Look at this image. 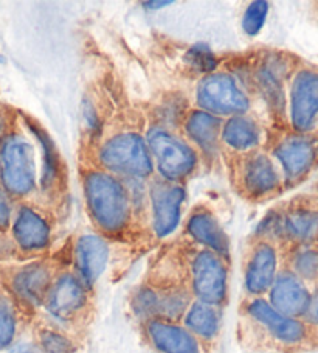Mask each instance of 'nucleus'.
<instances>
[{
  "label": "nucleus",
  "mask_w": 318,
  "mask_h": 353,
  "mask_svg": "<svg viewBox=\"0 0 318 353\" xmlns=\"http://www.w3.org/2000/svg\"><path fill=\"white\" fill-rule=\"evenodd\" d=\"M87 210L96 228L109 235L121 234L132 216V201L120 178L104 170H92L83 178Z\"/></svg>",
  "instance_id": "f257e3e1"
},
{
  "label": "nucleus",
  "mask_w": 318,
  "mask_h": 353,
  "mask_svg": "<svg viewBox=\"0 0 318 353\" xmlns=\"http://www.w3.org/2000/svg\"><path fill=\"white\" fill-rule=\"evenodd\" d=\"M104 172L127 181L149 178L154 162L148 143L138 132H118L101 145L98 153Z\"/></svg>",
  "instance_id": "f03ea898"
},
{
  "label": "nucleus",
  "mask_w": 318,
  "mask_h": 353,
  "mask_svg": "<svg viewBox=\"0 0 318 353\" xmlns=\"http://www.w3.org/2000/svg\"><path fill=\"white\" fill-rule=\"evenodd\" d=\"M146 143L163 181L180 184L198 168V151L165 126L151 128Z\"/></svg>",
  "instance_id": "7ed1b4c3"
},
{
  "label": "nucleus",
  "mask_w": 318,
  "mask_h": 353,
  "mask_svg": "<svg viewBox=\"0 0 318 353\" xmlns=\"http://www.w3.org/2000/svg\"><path fill=\"white\" fill-rule=\"evenodd\" d=\"M0 182L5 192L17 198L36 187L34 148L21 134H11L0 145Z\"/></svg>",
  "instance_id": "20e7f679"
},
{
  "label": "nucleus",
  "mask_w": 318,
  "mask_h": 353,
  "mask_svg": "<svg viewBox=\"0 0 318 353\" xmlns=\"http://www.w3.org/2000/svg\"><path fill=\"white\" fill-rule=\"evenodd\" d=\"M198 105L216 117H236L244 115L250 108V99L240 83L230 74H210L202 78L195 89Z\"/></svg>",
  "instance_id": "39448f33"
},
{
  "label": "nucleus",
  "mask_w": 318,
  "mask_h": 353,
  "mask_svg": "<svg viewBox=\"0 0 318 353\" xmlns=\"http://www.w3.org/2000/svg\"><path fill=\"white\" fill-rule=\"evenodd\" d=\"M191 293L199 302L221 307L229 294V270L222 257L211 251H199L191 260Z\"/></svg>",
  "instance_id": "423d86ee"
},
{
  "label": "nucleus",
  "mask_w": 318,
  "mask_h": 353,
  "mask_svg": "<svg viewBox=\"0 0 318 353\" xmlns=\"http://www.w3.org/2000/svg\"><path fill=\"white\" fill-rule=\"evenodd\" d=\"M246 310L248 318L279 344L297 347L304 344L309 338L308 324H304L299 319L281 314L266 299L255 297L247 303Z\"/></svg>",
  "instance_id": "0eeeda50"
},
{
  "label": "nucleus",
  "mask_w": 318,
  "mask_h": 353,
  "mask_svg": "<svg viewBox=\"0 0 318 353\" xmlns=\"http://www.w3.org/2000/svg\"><path fill=\"white\" fill-rule=\"evenodd\" d=\"M187 192L182 184L163 179L154 181L149 188L151 220L158 239H165L174 232L180 223L182 204Z\"/></svg>",
  "instance_id": "6e6552de"
},
{
  "label": "nucleus",
  "mask_w": 318,
  "mask_h": 353,
  "mask_svg": "<svg viewBox=\"0 0 318 353\" xmlns=\"http://www.w3.org/2000/svg\"><path fill=\"white\" fill-rule=\"evenodd\" d=\"M87 302V288L76 277V274L63 272L53 279L44 307L56 321L72 322L84 313Z\"/></svg>",
  "instance_id": "1a4fd4ad"
},
{
  "label": "nucleus",
  "mask_w": 318,
  "mask_h": 353,
  "mask_svg": "<svg viewBox=\"0 0 318 353\" xmlns=\"http://www.w3.org/2000/svg\"><path fill=\"white\" fill-rule=\"evenodd\" d=\"M286 179L297 182L303 179L318 159L317 140L308 134H289L279 140L273 150Z\"/></svg>",
  "instance_id": "9d476101"
},
{
  "label": "nucleus",
  "mask_w": 318,
  "mask_h": 353,
  "mask_svg": "<svg viewBox=\"0 0 318 353\" xmlns=\"http://www.w3.org/2000/svg\"><path fill=\"white\" fill-rule=\"evenodd\" d=\"M318 119V72L299 70L290 88V123L298 134H308Z\"/></svg>",
  "instance_id": "9b49d317"
},
{
  "label": "nucleus",
  "mask_w": 318,
  "mask_h": 353,
  "mask_svg": "<svg viewBox=\"0 0 318 353\" xmlns=\"http://www.w3.org/2000/svg\"><path fill=\"white\" fill-rule=\"evenodd\" d=\"M237 182L246 196L261 199L279 188L281 179L273 161L264 153H247L237 168Z\"/></svg>",
  "instance_id": "f8f14e48"
},
{
  "label": "nucleus",
  "mask_w": 318,
  "mask_h": 353,
  "mask_svg": "<svg viewBox=\"0 0 318 353\" xmlns=\"http://www.w3.org/2000/svg\"><path fill=\"white\" fill-rule=\"evenodd\" d=\"M278 274V252L268 240L256 241L248 254L246 271H244V287L253 297H259L271 290Z\"/></svg>",
  "instance_id": "ddd939ff"
},
{
  "label": "nucleus",
  "mask_w": 318,
  "mask_h": 353,
  "mask_svg": "<svg viewBox=\"0 0 318 353\" xmlns=\"http://www.w3.org/2000/svg\"><path fill=\"white\" fill-rule=\"evenodd\" d=\"M271 301L268 303L289 318H301L309 307L310 293L306 283L292 271L286 270L277 274L271 290H268Z\"/></svg>",
  "instance_id": "4468645a"
},
{
  "label": "nucleus",
  "mask_w": 318,
  "mask_h": 353,
  "mask_svg": "<svg viewBox=\"0 0 318 353\" xmlns=\"http://www.w3.org/2000/svg\"><path fill=\"white\" fill-rule=\"evenodd\" d=\"M109 260V246L100 235H81L75 246L76 277L85 288H92L106 270Z\"/></svg>",
  "instance_id": "2eb2a0df"
},
{
  "label": "nucleus",
  "mask_w": 318,
  "mask_h": 353,
  "mask_svg": "<svg viewBox=\"0 0 318 353\" xmlns=\"http://www.w3.org/2000/svg\"><path fill=\"white\" fill-rule=\"evenodd\" d=\"M13 236L22 251H44L50 245V224L33 207L21 205L13 223Z\"/></svg>",
  "instance_id": "dca6fc26"
},
{
  "label": "nucleus",
  "mask_w": 318,
  "mask_h": 353,
  "mask_svg": "<svg viewBox=\"0 0 318 353\" xmlns=\"http://www.w3.org/2000/svg\"><path fill=\"white\" fill-rule=\"evenodd\" d=\"M53 282L50 266L44 261H36L21 268L13 279L11 288L19 299L30 307L44 305L45 296Z\"/></svg>",
  "instance_id": "f3484780"
},
{
  "label": "nucleus",
  "mask_w": 318,
  "mask_h": 353,
  "mask_svg": "<svg viewBox=\"0 0 318 353\" xmlns=\"http://www.w3.org/2000/svg\"><path fill=\"white\" fill-rule=\"evenodd\" d=\"M146 333L160 353H200L198 338L176 322L146 321Z\"/></svg>",
  "instance_id": "a211bd4d"
},
{
  "label": "nucleus",
  "mask_w": 318,
  "mask_h": 353,
  "mask_svg": "<svg viewBox=\"0 0 318 353\" xmlns=\"http://www.w3.org/2000/svg\"><path fill=\"white\" fill-rule=\"evenodd\" d=\"M187 232L206 251L215 252L224 260H229L230 240L210 210H194L187 221Z\"/></svg>",
  "instance_id": "6ab92c4d"
},
{
  "label": "nucleus",
  "mask_w": 318,
  "mask_h": 353,
  "mask_svg": "<svg viewBox=\"0 0 318 353\" xmlns=\"http://www.w3.org/2000/svg\"><path fill=\"white\" fill-rule=\"evenodd\" d=\"M222 125V119L202 111V109L191 111L183 120V130H185L187 137L210 157L215 156L219 150Z\"/></svg>",
  "instance_id": "aec40b11"
},
{
  "label": "nucleus",
  "mask_w": 318,
  "mask_h": 353,
  "mask_svg": "<svg viewBox=\"0 0 318 353\" xmlns=\"http://www.w3.org/2000/svg\"><path fill=\"white\" fill-rule=\"evenodd\" d=\"M281 235L299 243L310 245L318 239V209L310 205H297L279 216Z\"/></svg>",
  "instance_id": "412c9836"
},
{
  "label": "nucleus",
  "mask_w": 318,
  "mask_h": 353,
  "mask_svg": "<svg viewBox=\"0 0 318 353\" xmlns=\"http://www.w3.org/2000/svg\"><path fill=\"white\" fill-rule=\"evenodd\" d=\"M261 128L253 119L247 115L230 117L222 125L221 140L230 150L241 153H252L261 142Z\"/></svg>",
  "instance_id": "4be33fe9"
},
{
  "label": "nucleus",
  "mask_w": 318,
  "mask_h": 353,
  "mask_svg": "<svg viewBox=\"0 0 318 353\" xmlns=\"http://www.w3.org/2000/svg\"><path fill=\"white\" fill-rule=\"evenodd\" d=\"M284 61L279 58H267L256 69V84L275 112L284 108Z\"/></svg>",
  "instance_id": "5701e85b"
},
{
  "label": "nucleus",
  "mask_w": 318,
  "mask_h": 353,
  "mask_svg": "<svg viewBox=\"0 0 318 353\" xmlns=\"http://www.w3.org/2000/svg\"><path fill=\"white\" fill-rule=\"evenodd\" d=\"M183 318H185L187 330L204 341L215 339L221 330V314L218 307L204 302H191Z\"/></svg>",
  "instance_id": "b1692460"
},
{
  "label": "nucleus",
  "mask_w": 318,
  "mask_h": 353,
  "mask_svg": "<svg viewBox=\"0 0 318 353\" xmlns=\"http://www.w3.org/2000/svg\"><path fill=\"white\" fill-rule=\"evenodd\" d=\"M27 125L32 131L33 136L41 145V156H42V173H41V182L42 187H53L54 182L58 181L59 176V154L52 139L45 132L44 128L33 123L32 120H27Z\"/></svg>",
  "instance_id": "393cba45"
},
{
  "label": "nucleus",
  "mask_w": 318,
  "mask_h": 353,
  "mask_svg": "<svg viewBox=\"0 0 318 353\" xmlns=\"http://www.w3.org/2000/svg\"><path fill=\"white\" fill-rule=\"evenodd\" d=\"M157 319L176 322L185 316L187 310L191 305V297L185 288L171 287L157 290Z\"/></svg>",
  "instance_id": "a878e982"
},
{
  "label": "nucleus",
  "mask_w": 318,
  "mask_h": 353,
  "mask_svg": "<svg viewBox=\"0 0 318 353\" xmlns=\"http://www.w3.org/2000/svg\"><path fill=\"white\" fill-rule=\"evenodd\" d=\"M292 272L303 282L318 280V249L304 245L292 255Z\"/></svg>",
  "instance_id": "bb28decb"
},
{
  "label": "nucleus",
  "mask_w": 318,
  "mask_h": 353,
  "mask_svg": "<svg viewBox=\"0 0 318 353\" xmlns=\"http://www.w3.org/2000/svg\"><path fill=\"white\" fill-rule=\"evenodd\" d=\"M17 330V316L13 302L0 296V350L13 344Z\"/></svg>",
  "instance_id": "cd10ccee"
},
{
  "label": "nucleus",
  "mask_w": 318,
  "mask_h": 353,
  "mask_svg": "<svg viewBox=\"0 0 318 353\" xmlns=\"http://www.w3.org/2000/svg\"><path fill=\"white\" fill-rule=\"evenodd\" d=\"M188 65L199 74H215L218 67V59L211 48L206 44H194L185 54Z\"/></svg>",
  "instance_id": "c85d7f7f"
},
{
  "label": "nucleus",
  "mask_w": 318,
  "mask_h": 353,
  "mask_svg": "<svg viewBox=\"0 0 318 353\" xmlns=\"http://www.w3.org/2000/svg\"><path fill=\"white\" fill-rule=\"evenodd\" d=\"M157 290L151 287H142L136 291V294H134L132 308L138 318L146 321L157 319Z\"/></svg>",
  "instance_id": "c756f323"
},
{
  "label": "nucleus",
  "mask_w": 318,
  "mask_h": 353,
  "mask_svg": "<svg viewBox=\"0 0 318 353\" xmlns=\"http://www.w3.org/2000/svg\"><path fill=\"white\" fill-rule=\"evenodd\" d=\"M267 14H268V3L264 2V0H258V2L250 3L242 17L244 33L248 36L258 34L261 32V28L264 27Z\"/></svg>",
  "instance_id": "7c9ffc66"
},
{
  "label": "nucleus",
  "mask_w": 318,
  "mask_h": 353,
  "mask_svg": "<svg viewBox=\"0 0 318 353\" xmlns=\"http://www.w3.org/2000/svg\"><path fill=\"white\" fill-rule=\"evenodd\" d=\"M41 349L44 353H73V343L63 333L54 330L41 332Z\"/></svg>",
  "instance_id": "2f4dec72"
},
{
  "label": "nucleus",
  "mask_w": 318,
  "mask_h": 353,
  "mask_svg": "<svg viewBox=\"0 0 318 353\" xmlns=\"http://www.w3.org/2000/svg\"><path fill=\"white\" fill-rule=\"evenodd\" d=\"M11 221V203L8 193L0 185V229H7Z\"/></svg>",
  "instance_id": "473e14b6"
},
{
  "label": "nucleus",
  "mask_w": 318,
  "mask_h": 353,
  "mask_svg": "<svg viewBox=\"0 0 318 353\" xmlns=\"http://www.w3.org/2000/svg\"><path fill=\"white\" fill-rule=\"evenodd\" d=\"M162 111L165 112V121L167 123H174V121H180L182 117V103L176 99H171V101L165 103L162 106Z\"/></svg>",
  "instance_id": "72a5a7b5"
},
{
  "label": "nucleus",
  "mask_w": 318,
  "mask_h": 353,
  "mask_svg": "<svg viewBox=\"0 0 318 353\" xmlns=\"http://www.w3.org/2000/svg\"><path fill=\"white\" fill-rule=\"evenodd\" d=\"M304 318L308 324L318 325V282H317L314 293L310 294L309 307H308V312H306V314H304Z\"/></svg>",
  "instance_id": "f704fd0d"
},
{
  "label": "nucleus",
  "mask_w": 318,
  "mask_h": 353,
  "mask_svg": "<svg viewBox=\"0 0 318 353\" xmlns=\"http://www.w3.org/2000/svg\"><path fill=\"white\" fill-rule=\"evenodd\" d=\"M11 353H44L39 345L30 344V343H23V344H17Z\"/></svg>",
  "instance_id": "c9c22d12"
},
{
  "label": "nucleus",
  "mask_w": 318,
  "mask_h": 353,
  "mask_svg": "<svg viewBox=\"0 0 318 353\" xmlns=\"http://www.w3.org/2000/svg\"><path fill=\"white\" fill-rule=\"evenodd\" d=\"M145 7H148L151 10H158V8H163V7H169V5H173V2H145L143 3Z\"/></svg>",
  "instance_id": "e433bc0d"
},
{
  "label": "nucleus",
  "mask_w": 318,
  "mask_h": 353,
  "mask_svg": "<svg viewBox=\"0 0 318 353\" xmlns=\"http://www.w3.org/2000/svg\"><path fill=\"white\" fill-rule=\"evenodd\" d=\"M3 131H5V119L0 115V145L3 142Z\"/></svg>",
  "instance_id": "4c0bfd02"
}]
</instances>
